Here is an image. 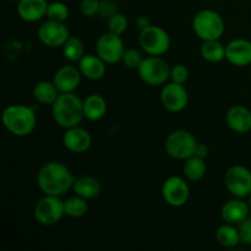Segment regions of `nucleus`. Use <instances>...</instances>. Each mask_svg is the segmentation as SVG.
I'll list each match as a JSON object with an SVG mask.
<instances>
[{
	"instance_id": "4be33fe9",
	"label": "nucleus",
	"mask_w": 251,
	"mask_h": 251,
	"mask_svg": "<svg viewBox=\"0 0 251 251\" xmlns=\"http://www.w3.org/2000/svg\"><path fill=\"white\" fill-rule=\"evenodd\" d=\"M85 118L90 122H98L107 114V102L100 95H91L83 100Z\"/></svg>"
},
{
	"instance_id": "2f4dec72",
	"label": "nucleus",
	"mask_w": 251,
	"mask_h": 251,
	"mask_svg": "<svg viewBox=\"0 0 251 251\" xmlns=\"http://www.w3.org/2000/svg\"><path fill=\"white\" fill-rule=\"evenodd\" d=\"M100 0H81L80 12L85 17H95L100 14Z\"/></svg>"
},
{
	"instance_id": "a878e982",
	"label": "nucleus",
	"mask_w": 251,
	"mask_h": 251,
	"mask_svg": "<svg viewBox=\"0 0 251 251\" xmlns=\"http://www.w3.org/2000/svg\"><path fill=\"white\" fill-rule=\"evenodd\" d=\"M200 53L206 61L216 64L226 59V47L221 43L220 39L203 41Z\"/></svg>"
},
{
	"instance_id": "f8f14e48",
	"label": "nucleus",
	"mask_w": 251,
	"mask_h": 251,
	"mask_svg": "<svg viewBox=\"0 0 251 251\" xmlns=\"http://www.w3.org/2000/svg\"><path fill=\"white\" fill-rule=\"evenodd\" d=\"M37 36L39 41L48 48H59V47H63L69 39L70 31L65 22L48 20L39 26Z\"/></svg>"
},
{
	"instance_id": "0eeeda50",
	"label": "nucleus",
	"mask_w": 251,
	"mask_h": 251,
	"mask_svg": "<svg viewBox=\"0 0 251 251\" xmlns=\"http://www.w3.org/2000/svg\"><path fill=\"white\" fill-rule=\"evenodd\" d=\"M33 215L39 225L47 226V227L58 225L65 216L64 201L60 200V196L44 195L37 201Z\"/></svg>"
},
{
	"instance_id": "a211bd4d",
	"label": "nucleus",
	"mask_w": 251,
	"mask_h": 251,
	"mask_svg": "<svg viewBox=\"0 0 251 251\" xmlns=\"http://www.w3.org/2000/svg\"><path fill=\"white\" fill-rule=\"evenodd\" d=\"M226 122L237 134H247L251 130V110L244 105H233L226 114Z\"/></svg>"
},
{
	"instance_id": "f257e3e1",
	"label": "nucleus",
	"mask_w": 251,
	"mask_h": 251,
	"mask_svg": "<svg viewBox=\"0 0 251 251\" xmlns=\"http://www.w3.org/2000/svg\"><path fill=\"white\" fill-rule=\"evenodd\" d=\"M75 179L65 164L58 161H50L39 169L37 184L44 195L63 196L69 190H73Z\"/></svg>"
},
{
	"instance_id": "39448f33",
	"label": "nucleus",
	"mask_w": 251,
	"mask_h": 251,
	"mask_svg": "<svg viewBox=\"0 0 251 251\" xmlns=\"http://www.w3.org/2000/svg\"><path fill=\"white\" fill-rule=\"evenodd\" d=\"M198 141L188 130H176L167 136L164 150L169 157L178 161H186L195 154Z\"/></svg>"
},
{
	"instance_id": "1a4fd4ad",
	"label": "nucleus",
	"mask_w": 251,
	"mask_h": 251,
	"mask_svg": "<svg viewBox=\"0 0 251 251\" xmlns=\"http://www.w3.org/2000/svg\"><path fill=\"white\" fill-rule=\"evenodd\" d=\"M225 186L234 198H249L251 194V172L240 164L229 167L226 172Z\"/></svg>"
},
{
	"instance_id": "423d86ee",
	"label": "nucleus",
	"mask_w": 251,
	"mask_h": 251,
	"mask_svg": "<svg viewBox=\"0 0 251 251\" xmlns=\"http://www.w3.org/2000/svg\"><path fill=\"white\" fill-rule=\"evenodd\" d=\"M140 78L149 86H163L171 78V68L163 58L149 55L137 69Z\"/></svg>"
},
{
	"instance_id": "5701e85b",
	"label": "nucleus",
	"mask_w": 251,
	"mask_h": 251,
	"mask_svg": "<svg viewBox=\"0 0 251 251\" xmlns=\"http://www.w3.org/2000/svg\"><path fill=\"white\" fill-rule=\"evenodd\" d=\"M60 92L53 81H39L33 88V97L42 105H53Z\"/></svg>"
},
{
	"instance_id": "4468645a",
	"label": "nucleus",
	"mask_w": 251,
	"mask_h": 251,
	"mask_svg": "<svg viewBox=\"0 0 251 251\" xmlns=\"http://www.w3.org/2000/svg\"><path fill=\"white\" fill-rule=\"evenodd\" d=\"M63 145L73 153H85L92 145V136L83 127L73 126L65 129L63 135Z\"/></svg>"
},
{
	"instance_id": "9b49d317",
	"label": "nucleus",
	"mask_w": 251,
	"mask_h": 251,
	"mask_svg": "<svg viewBox=\"0 0 251 251\" xmlns=\"http://www.w3.org/2000/svg\"><path fill=\"white\" fill-rule=\"evenodd\" d=\"M162 196L167 205L172 207H183L190 198V188L184 178L172 176L164 180L162 185Z\"/></svg>"
},
{
	"instance_id": "20e7f679",
	"label": "nucleus",
	"mask_w": 251,
	"mask_h": 251,
	"mask_svg": "<svg viewBox=\"0 0 251 251\" xmlns=\"http://www.w3.org/2000/svg\"><path fill=\"white\" fill-rule=\"evenodd\" d=\"M193 29L202 41L220 39L226 31L223 17L212 9L200 10L193 19Z\"/></svg>"
},
{
	"instance_id": "393cba45",
	"label": "nucleus",
	"mask_w": 251,
	"mask_h": 251,
	"mask_svg": "<svg viewBox=\"0 0 251 251\" xmlns=\"http://www.w3.org/2000/svg\"><path fill=\"white\" fill-rule=\"evenodd\" d=\"M206 172H207V166H206L205 158H201L195 154L186 159L184 163V176L190 181L201 180L206 176Z\"/></svg>"
},
{
	"instance_id": "412c9836",
	"label": "nucleus",
	"mask_w": 251,
	"mask_h": 251,
	"mask_svg": "<svg viewBox=\"0 0 251 251\" xmlns=\"http://www.w3.org/2000/svg\"><path fill=\"white\" fill-rule=\"evenodd\" d=\"M73 191L75 195L81 196L86 200H91L100 195L102 191V185H100V181L95 176H82L75 179Z\"/></svg>"
},
{
	"instance_id": "473e14b6",
	"label": "nucleus",
	"mask_w": 251,
	"mask_h": 251,
	"mask_svg": "<svg viewBox=\"0 0 251 251\" xmlns=\"http://www.w3.org/2000/svg\"><path fill=\"white\" fill-rule=\"evenodd\" d=\"M189 78V70L186 69V66H184L183 64H178V65L173 66L171 69V80L173 82L176 83H184L188 81Z\"/></svg>"
},
{
	"instance_id": "dca6fc26",
	"label": "nucleus",
	"mask_w": 251,
	"mask_h": 251,
	"mask_svg": "<svg viewBox=\"0 0 251 251\" xmlns=\"http://www.w3.org/2000/svg\"><path fill=\"white\" fill-rule=\"evenodd\" d=\"M81 77L80 69L74 65H64L55 71L53 82L60 93H70L80 86Z\"/></svg>"
},
{
	"instance_id": "aec40b11",
	"label": "nucleus",
	"mask_w": 251,
	"mask_h": 251,
	"mask_svg": "<svg viewBox=\"0 0 251 251\" xmlns=\"http://www.w3.org/2000/svg\"><path fill=\"white\" fill-rule=\"evenodd\" d=\"M78 69L83 77L97 81L105 75L107 63L100 59L97 54H85L82 59L78 61Z\"/></svg>"
},
{
	"instance_id": "7ed1b4c3",
	"label": "nucleus",
	"mask_w": 251,
	"mask_h": 251,
	"mask_svg": "<svg viewBox=\"0 0 251 251\" xmlns=\"http://www.w3.org/2000/svg\"><path fill=\"white\" fill-rule=\"evenodd\" d=\"M51 114L54 122L60 127L77 126L85 118L83 100L74 92L60 93L51 105Z\"/></svg>"
},
{
	"instance_id": "72a5a7b5",
	"label": "nucleus",
	"mask_w": 251,
	"mask_h": 251,
	"mask_svg": "<svg viewBox=\"0 0 251 251\" xmlns=\"http://www.w3.org/2000/svg\"><path fill=\"white\" fill-rule=\"evenodd\" d=\"M240 233V239L245 245H251V216L249 215L242 223L238 225Z\"/></svg>"
},
{
	"instance_id": "c85d7f7f",
	"label": "nucleus",
	"mask_w": 251,
	"mask_h": 251,
	"mask_svg": "<svg viewBox=\"0 0 251 251\" xmlns=\"http://www.w3.org/2000/svg\"><path fill=\"white\" fill-rule=\"evenodd\" d=\"M70 10L65 2L53 1L49 2L48 9H47V19L56 22H65L69 19Z\"/></svg>"
},
{
	"instance_id": "f3484780",
	"label": "nucleus",
	"mask_w": 251,
	"mask_h": 251,
	"mask_svg": "<svg viewBox=\"0 0 251 251\" xmlns=\"http://www.w3.org/2000/svg\"><path fill=\"white\" fill-rule=\"evenodd\" d=\"M249 202H245L243 199L235 198L227 201L221 208V217L226 223L238 226L249 216L250 212Z\"/></svg>"
},
{
	"instance_id": "7c9ffc66",
	"label": "nucleus",
	"mask_w": 251,
	"mask_h": 251,
	"mask_svg": "<svg viewBox=\"0 0 251 251\" xmlns=\"http://www.w3.org/2000/svg\"><path fill=\"white\" fill-rule=\"evenodd\" d=\"M142 58L141 53H140L137 49L135 48H129V49H125L124 51V55H123L122 61L124 63V65L129 69H139V66L141 65Z\"/></svg>"
},
{
	"instance_id": "c756f323",
	"label": "nucleus",
	"mask_w": 251,
	"mask_h": 251,
	"mask_svg": "<svg viewBox=\"0 0 251 251\" xmlns=\"http://www.w3.org/2000/svg\"><path fill=\"white\" fill-rule=\"evenodd\" d=\"M127 17L125 16L123 12L118 11L117 14L113 15L109 20H108V31L112 32V33L118 34V36H122L123 33H125L127 29Z\"/></svg>"
},
{
	"instance_id": "b1692460",
	"label": "nucleus",
	"mask_w": 251,
	"mask_h": 251,
	"mask_svg": "<svg viewBox=\"0 0 251 251\" xmlns=\"http://www.w3.org/2000/svg\"><path fill=\"white\" fill-rule=\"evenodd\" d=\"M216 240L218 244L223 248H235L239 243H242L240 239V233L238 227L235 225L230 223H223L216 229Z\"/></svg>"
},
{
	"instance_id": "f704fd0d",
	"label": "nucleus",
	"mask_w": 251,
	"mask_h": 251,
	"mask_svg": "<svg viewBox=\"0 0 251 251\" xmlns=\"http://www.w3.org/2000/svg\"><path fill=\"white\" fill-rule=\"evenodd\" d=\"M118 12L117 5L115 2H113L112 0H103L100 1V15L104 19L109 20L113 15H115Z\"/></svg>"
},
{
	"instance_id": "e433bc0d",
	"label": "nucleus",
	"mask_w": 251,
	"mask_h": 251,
	"mask_svg": "<svg viewBox=\"0 0 251 251\" xmlns=\"http://www.w3.org/2000/svg\"><path fill=\"white\" fill-rule=\"evenodd\" d=\"M150 25H151V21H150L149 17H146V16H140L139 19L136 20V26H137V28L140 29V31L147 28Z\"/></svg>"
},
{
	"instance_id": "ddd939ff",
	"label": "nucleus",
	"mask_w": 251,
	"mask_h": 251,
	"mask_svg": "<svg viewBox=\"0 0 251 251\" xmlns=\"http://www.w3.org/2000/svg\"><path fill=\"white\" fill-rule=\"evenodd\" d=\"M161 102L168 112L179 113L188 105L189 93L184 85L171 81L163 85L161 91Z\"/></svg>"
},
{
	"instance_id": "f03ea898",
	"label": "nucleus",
	"mask_w": 251,
	"mask_h": 251,
	"mask_svg": "<svg viewBox=\"0 0 251 251\" xmlns=\"http://www.w3.org/2000/svg\"><path fill=\"white\" fill-rule=\"evenodd\" d=\"M1 122L10 134L17 137H26L36 127V112L26 104L7 105L1 113Z\"/></svg>"
},
{
	"instance_id": "9d476101",
	"label": "nucleus",
	"mask_w": 251,
	"mask_h": 251,
	"mask_svg": "<svg viewBox=\"0 0 251 251\" xmlns=\"http://www.w3.org/2000/svg\"><path fill=\"white\" fill-rule=\"evenodd\" d=\"M125 46L122 37L108 31L102 34L96 42V54L105 61L108 65H113L122 61Z\"/></svg>"
},
{
	"instance_id": "2eb2a0df",
	"label": "nucleus",
	"mask_w": 251,
	"mask_h": 251,
	"mask_svg": "<svg viewBox=\"0 0 251 251\" xmlns=\"http://www.w3.org/2000/svg\"><path fill=\"white\" fill-rule=\"evenodd\" d=\"M226 59L228 63L238 68H244L251 64V42L244 38L230 41L226 46Z\"/></svg>"
},
{
	"instance_id": "6ab92c4d",
	"label": "nucleus",
	"mask_w": 251,
	"mask_h": 251,
	"mask_svg": "<svg viewBox=\"0 0 251 251\" xmlns=\"http://www.w3.org/2000/svg\"><path fill=\"white\" fill-rule=\"evenodd\" d=\"M47 0H19L17 15L25 22H37L47 16Z\"/></svg>"
},
{
	"instance_id": "6e6552de",
	"label": "nucleus",
	"mask_w": 251,
	"mask_h": 251,
	"mask_svg": "<svg viewBox=\"0 0 251 251\" xmlns=\"http://www.w3.org/2000/svg\"><path fill=\"white\" fill-rule=\"evenodd\" d=\"M139 43L149 55L161 56L171 48V37L162 27L150 25L147 28L140 31Z\"/></svg>"
},
{
	"instance_id": "c9c22d12",
	"label": "nucleus",
	"mask_w": 251,
	"mask_h": 251,
	"mask_svg": "<svg viewBox=\"0 0 251 251\" xmlns=\"http://www.w3.org/2000/svg\"><path fill=\"white\" fill-rule=\"evenodd\" d=\"M208 154H210V149L205 144H199L198 142L195 149V156L206 159L208 157Z\"/></svg>"
},
{
	"instance_id": "4c0bfd02",
	"label": "nucleus",
	"mask_w": 251,
	"mask_h": 251,
	"mask_svg": "<svg viewBox=\"0 0 251 251\" xmlns=\"http://www.w3.org/2000/svg\"><path fill=\"white\" fill-rule=\"evenodd\" d=\"M249 205H250V208H251V194L249 195Z\"/></svg>"
},
{
	"instance_id": "bb28decb",
	"label": "nucleus",
	"mask_w": 251,
	"mask_h": 251,
	"mask_svg": "<svg viewBox=\"0 0 251 251\" xmlns=\"http://www.w3.org/2000/svg\"><path fill=\"white\" fill-rule=\"evenodd\" d=\"M63 54L70 63H78L85 55V47L82 41L76 36H70L63 46Z\"/></svg>"
},
{
	"instance_id": "cd10ccee",
	"label": "nucleus",
	"mask_w": 251,
	"mask_h": 251,
	"mask_svg": "<svg viewBox=\"0 0 251 251\" xmlns=\"http://www.w3.org/2000/svg\"><path fill=\"white\" fill-rule=\"evenodd\" d=\"M64 206H65V216L71 218L83 217L88 211L87 200L77 195L64 201Z\"/></svg>"
}]
</instances>
